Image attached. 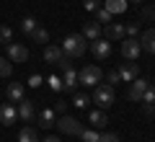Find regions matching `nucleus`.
I'll use <instances>...</instances> for the list:
<instances>
[{"mask_svg":"<svg viewBox=\"0 0 155 142\" xmlns=\"http://www.w3.org/2000/svg\"><path fill=\"white\" fill-rule=\"evenodd\" d=\"M85 49H88V39L83 34H67L62 39V52H65V57H83Z\"/></svg>","mask_w":155,"mask_h":142,"instance_id":"nucleus-1","label":"nucleus"},{"mask_svg":"<svg viewBox=\"0 0 155 142\" xmlns=\"http://www.w3.org/2000/svg\"><path fill=\"white\" fill-rule=\"evenodd\" d=\"M101 78H104V72H101V67H96V65H85V67L78 70V83L85 85V88H96L101 83Z\"/></svg>","mask_w":155,"mask_h":142,"instance_id":"nucleus-2","label":"nucleus"},{"mask_svg":"<svg viewBox=\"0 0 155 142\" xmlns=\"http://www.w3.org/2000/svg\"><path fill=\"white\" fill-rule=\"evenodd\" d=\"M114 88L109 85V83H98V85H96V91H93V101L96 104H98V109H111V104H114Z\"/></svg>","mask_w":155,"mask_h":142,"instance_id":"nucleus-3","label":"nucleus"},{"mask_svg":"<svg viewBox=\"0 0 155 142\" xmlns=\"http://www.w3.org/2000/svg\"><path fill=\"white\" fill-rule=\"evenodd\" d=\"M60 67H62V75H60V78H62V91L72 93V91L78 88V70H75V67H72L67 60H62Z\"/></svg>","mask_w":155,"mask_h":142,"instance_id":"nucleus-4","label":"nucleus"},{"mask_svg":"<svg viewBox=\"0 0 155 142\" xmlns=\"http://www.w3.org/2000/svg\"><path fill=\"white\" fill-rule=\"evenodd\" d=\"M54 127L62 132V134H80V129H83V124H80L75 116H65V114L57 119V124H54Z\"/></svg>","mask_w":155,"mask_h":142,"instance_id":"nucleus-5","label":"nucleus"},{"mask_svg":"<svg viewBox=\"0 0 155 142\" xmlns=\"http://www.w3.org/2000/svg\"><path fill=\"white\" fill-rule=\"evenodd\" d=\"M140 52H142V47H140V39H132V36H124L122 41V57L129 62H134L140 57Z\"/></svg>","mask_w":155,"mask_h":142,"instance_id":"nucleus-6","label":"nucleus"},{"mask_svg":"<svg viewBox=\"0 0 155 142\" xmlns=\"http://www.w3.org/2000/svg\"><path fill=\"white\" fill-rule=\"evenodd\" d=\"M91 52H93V57L96 60H109L111 57V41L109 39H93L91 41Z\"/></svg>","mask_w":155,"mask_h":142,"instance_id":"nucleus-7","label":"nucleus"},{"mask_svg":"<svg viewBox=\"0 0 155 142\" xmlns=\"http://www.w3.org/2000/svg\"><path fill=\"white\" fill-rule=\"evenodd\" d=\"M5 52H8V60L11 62H26L28 60V49L23 44H18V41H11L5 47Z\"/></svg>","mask_w":155,"mask_h":142,"instance_id":"nucleus-8","label":"nucleus"},{"mask_svg":"<svg viewBox=\"0 0 155 142\" xmlns=\"http://www.w3.org/2000/svg\"><path fill=\"white\" fill-rule=\"evenodd\" d=\"M16 111H18V119H23V121H34L36 119V106H34V101H28V98L18 101Z\"/></svg>","mask_w":155,"mask_h":142,"instance_id":"nucleus-9","label":"nucleus"},{"mask_svg":"<svg viewBox=\"0 0 155 142\" xmlns=\"http://www.w3.org/2000/svg\"><path fill=\"white\" fill-rule=\"evenodd\" d=\"M41 57H44V62H49V65H60L62 60H67L65 52H62V47H57V44H47Z\"/></svg>","mask_w":155,"mask_h":142,"instance_id":"nucleus-10","label":"nucleus"},{"mask_svg":"<svg viewBox=\"0 0 155 142\" xmlns=\"http://www.w3.org/2000/svg\"><path fill=\"white\" fill-rule=\"evenodd\" d=\"M147 83H150V80L134 78V80H132V85H129V91H127V101H142V96H145V88H147Z\"/></svg>","mask_w":155,"mask_h":142,"instance_id":"nucleus-11","label":"nucleus"},{"mask_svg":"<svg viewBox=\"0 0 155 142\" xmlns=\"http://www.w3.org/2000/svg\"><path fill=\"white\" fill-rule=\"evenodd\" d=\"M16 119H18V111H16V104H0V124H5V127H11V124H16Z\"/></svg>","mask_w":155,"mask_h":142,"instance_id":"nucleus-12","label":"nucleus"},{"mask_svg":"<svg viewBox=\"0 0 155 142\" xmlns=\"http://www.w3.org/2000/svg\"><path fill=\"white\" fill-rule=\"evenodd\" d=\"M119 78L124 83H132L134 78H140V65L137 62H122L119 65Z\"/></svg>","mask_w":155,"mask_h":142,"instance_id":"nucleus-13","label":"nucleus"},{"mask_svg":"<svg viewBox=\"0 0 155 142\" xmlns=\"http://www.w3.org/2000/svg\"><path fill=\"white\" fill-rule=\"evenodd\" d=\"M140 47H142V52H147V54H155V28L140 31Z\"/></svg>","mask_w":155,"mask_h":142,"instance_id":"nucleus-14","label":"nucleus"},{"mask_svg":"<svg viewBox=\"0 0 155 142\" xmlns=\"http://www.w3.org/2000/svg\"><path fill=\"white\" fill-rule=\"evenodd\" d=\"M104 39H109V41H119V39H124V26H122V23H106Z\"/></svg>","mask_w":155,"mask_h":142,"instance_id":"nucleus-15","label":"nucleus"},{"mask_svg":"<svg viewBox=\"0 0 155 142\" xmlns=\"http://www.w3.org/2000/svg\"><path fill=\"white\" fill-rule=\"evenodd\" d=\"M54 109H49V106H47V109H41L36 114V121H39V127H44V129H49V127H54Z\"/></svg>","mask_w":155,"mask_h":142,"instance_id":"nucleus-16","label":"nucleus"},{"mask_svg":"<svg viewBox=\"0 0 155 142\" xmlns=\"http://www.w3.org/2000/svg\"><path fill=\"white\" fill-rule=\"evenodd\" d=\"M5 96H8V101H11V104H18V101L26 98V93H23V85H21V83H11V85H8V91H5Z\"/></svg>","mask_w":155,"mask_h":142,"instance_id":"nucleus-17","label":"nucleus"},{"mask_svg":"<svg viewBox=\"0 0 155 142\" xmlns=\"http://www.w3.org/2000/svg\"><path fill=\"white\" fill-rule=\"evenodd\" d=\"M80 34H83L88 41H93V39L101 36V23L98 21H85V26H83V31H80Z\"/></svg>","mask_w":155,"mask_h":142,"instance_id":"nucleus-18","label":"nucleus"},{"mask_svg":"<svg viewBox=\"0 0 155 142\" xmlns=\"http://www.w3.org/2000/svg\"><path fill=\"white\" fill-rule=\"evenodd\" d=\"M88 121L96 127V129H104V127L109 124V116H106L104 109H98V111H91V114H88Z\"/></svg>","mask_w":155,"mask_h":142,"instance_id":"nucleus-19","label":"nucleus"},{"mask_svg":"<svg viewBox=\"0 0 155 142\" xmlns=\"http://www.w3.org/2000/svg\"><path fill=\"white\" fill-rule=\"evenodd\" d=\"M127 5H129L127 0H104V8L111 13V16H114V13H124Z\"/></svg>","mask_w":155,"mask_h":142,"instance_id":"nucleus-20","label":"nucleus"},{"mask_svg":"<svg viewBox=\"0 0 155 142\" xmlns=\"http://www.w3.org/2000/svg\"><path fill=\"white\" fill-rule=\"evenodd\" d=\"M18 142H39L36 129H31V127H23V129L18 132Z\"/></svg>","mask_w":155,"mask_h":142,"instance_id":"nucleus-21","label":"nucleus"},{"mask_svg":"<svg viewBox=\"0 0 155 142\" xmlns=\"http://www.w3.org/2000/svg\"><path fill=\"white\" fill-rule=\"evenodd\" d=\"M21 31L31 36V34L36 31V18H34V16H26V18H23V21H21Z\"/></svg>","mask_w":155,"mask_h":142,"instance_id":"nucleus-22","label":"nucleus"},{"mask_svg":"<svg viewBox=\"0 0 155 142\" xmlns=\"http://www.w3.org/2000/svg\"><path fill=\"white\" fill-rule=\"evenodd\" d=\"M31 39H34V41H39V44H47V41H49V31H47V28H39V26H36V31L31 34Z\"/></svg>","mask_w":155,"mask_h":142,"instance_id":"nucleus-23","label":"nucleus"},{"mask_svg":"<svg viewBox=\"0 0 155 142\" xmlns=\"http://www.w3.org/2000/svg\"><path fill=\"white\" fill-rule=\"evenodd\" d=\"M72 106L75 109H88V96L85 93H75L72 96Z\"/></svg>","mask_w":155,"mask_h":142,"instance_id":"nucleus-24","label":"nucleus"},{"mask_svg":"<svg viewBox=\"0 0 155 142\" xmlns=\"http://www.w3.org/2000/svg\"><path fill=\"white\" fill-rule=\"evenodd\" d=\"M13 39V28L8 26V23H0V44H5Z\"/></svg>","mask_w":155,"mask_h":142,"instance_id":"nucleus-25","label":"nucleus"},{"mask_svg":"<svg viewBox=\"0 0 155 142\" xmlns=\"http://www.w3.org/2000/svg\"><path fill=\"white\" fill-rule=\"evenodd\" d=\"M142 104H155V83H147L145 96H142Z\"/></svg>","mask_w":155,"mask_h":142,"instance_id":"nucleus-26","label":"nucleus"},{"mask_svg":"<svg viewBox=\"0 0 155 142\" xmlns=\"http://www.w3.org/2000/svg\"><path fill=\"white\" fill-rule=\"evenodd\" d=\"M47 83H49V88H52L54 93L62 91V78H60V75H49V78H47Z\"/></svg>","mask_w":155,"mask_h":142,"instance_id":"nucleus-27","label":"nucleus"},{"mask_svg":"<svg viewBox=\"0 0 155 142\" xmlns=\"http://www.w3.org/2000/svg\"><path fill=\"white\" fill-rule=\"evenodd\" d=\"M78 137H83V142H96V140H98V132H96V129H80Z\"/></svg>","mask_w":155,"mask_h":142,"instance_id":"nucleus-28","label":"nucleus"},{"mask_svg":"<svg viewBox=\"0 0 155 142\" xmlns=\"http://www.w3.org/2000/svg\"><path fill=\"white\" fill-rule=\"evenodd\" d=\"M13 75V65L11 62H5V57L0 60V78H11Z\"/></svg>","mask_w":155,"mask_h":142,"instance_id":"nucleus-29","label":"nucleus"},{"mask_svg":"<svg viewBox=\"0 0 155 142\" xmlns=\"http://www.w3.org/2000/svg\"><path fill=\"white\" fill-rule=\"evenodd\" d=\"M124 36L137 39V36H140V23H127V26H124Z\"/></svg>","mask_w":155,"mask_h":142,"instance_id":"nucleus-30","label":"nucleus"},{"mask_svg":"<svg viewBox=\"0 0 155 142\" xmlns=\"http://www.w3.org/2000/svg\"><path fill=\"white\" fill-rule=\"evenodd\" d=\"M96 21L98 23H111V13L106 11V8H98V11H96Z\"/></svg>","mask_w":155,"mask_h":142,"instance_id":"nucleus-31","label":"nucleus"},{"mask_svg":"<svg viewBox=\"0 0 155 142\" xmlns=\"http://www.w3.org/2000/svg\"><path fill=\"white\" fill-rule=\"evenodd\" d=\"M96 142H119V134H114V132H101Z\"/></svg>","mask_w":155,"mask_h":142,"instance_id":"nucleus-32","label":"nucleus"},{"mask_svg":"<svg viewBox=\"0 0 155 142\" xmlns=\"http://www.w3.org/2000/svg\"><path fill=\"white\" fill-rule=\"evenodd\" d=\"M83 8H85L88 13H96V11L101 8V0H83Z\"/></svg>","mask_w":155,"mask_h":142,"instance_id":"nucleus-33","label":"nucleus"},{"mask_svg":"<svg viewBox=\"0 0 155 142\" xmlns=\"http://www.w3.org/2000/svg\"><path fill=\"white\" fill-rule=\"evenodd\" d=\"M140 16H142L145 21H155V5H145V8H142V13H140Z\"/></svg>","mask_w":155,"mask_h":142,"instance_id":"nucleus-34","label":"nucleus"},{"mask_svg":"<svg viewBox=\"0 0 155 142\" xmlns=\"http://www.w3.org/2000/svg\"><path fill=\"white\" fill-rule=\"evenodd\" d=\"M116 83H122V78H119V70H109V85L114 88Z\"/></svg>","mask_w":155,"mask_h":142,"instance_id":"nucleus-35","label":"nucleus"},{"mask_svg":"<svg viewBox=\"0 0 155 142\" xmlns=\"http://www.w3.org/2000/svg\"><path fill=\"white\" fill-rule=\"evenodd\" d=\"M26 85H31V88H39V85H41V75H39V72H34V75L28 78V83H26Z\"/></svg>","mask_w":155,"mask_h":142,"instance_id":"nucleus-36","label":"nucleus"},{"mask_svg":"<svg viewBox=\"0 0 155 142\" xmlns=\"http://www.w3.org/2000/svg\"><path fill=\"white\" fill-rule=\"evenodd\" d=\"M142 114L145 116H155V104H142Z\"/></svg>","mask_w":155,"mask_h":142,"instance_id":"nucleus-37","label":"nucleus"},{"mask_svg":"<svg viewBox=\"0 0 155 142\" xmlns=\"http://www.w3.org/2000/svg\"><path fill=\"white\" fill-rule=\"evenodd\" d=\"M65 109H67L65 101H57V104H54V114H65Z\"/></svg>","mask_w":155,"mask_h":142,"instance_id":"nucleus-38","label":"nucleus"},{"mask_svg":"<svg viewBox=\"0 0 155 142\" xmlns=\"http://www.w3.org/2000/svg\"><path fill=\"white\" fill-rule=\"evenodd\" d=\"M41 142H62V140H60V137H44Z\"/></svg>","mask_w":155,"mask_h":142,"instance_id":"nucleus-39","label":"nucleus"},{"mask_svg":"<svg viewBox=\"0 0 155 142\" xmlns=\"http://www.w3.org/2000/svg\"><path fill=\"white\" fill-rule=\"evenodd\" d=\"M127 3H142V0H127Z\"/></svg>","mask_w":155,"mask_h":142,"instance_id":"nucleus-40","label":"nucleus"},{"mask_svg":"<svg viewBox=\"0 0 155 142\" xmlns=\"http://www.w3.org/2000/svg\"><path fill=\"white\" fill-rule=\"evenodd\" d=\"M0 60H3V57H0Z\"/></svg>","mask_w":155,"mask_h":142,"instance_id":"nucleus-41","label":"nucleus"}]
</instances>
